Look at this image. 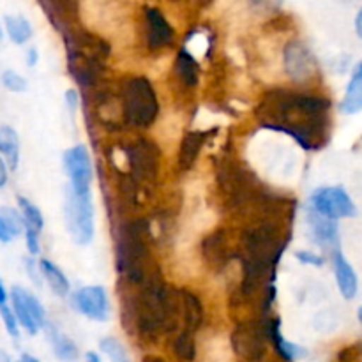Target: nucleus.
<instances>
[{"instance_id": "nucleus-39", "label": "nucleus", "mask_w": 362, "mask_h": 362, "mask_svg": "<svg viewBox=\"0 0 362 362\" xmlns=\"http://www.w3.org/2000/svg\"><path fill=\"white\" fill-rule=\"evenodd\" d=\"M9 299H11V290L6 288V285H4L2 281V276H0V306L9 304Z\"/></svg>"}, {"instance_id": "nucleus-37", "label": "nucleus", "mask_w": 362, "mask_h": 362, "mask_svg": "<svg viewBox=\"0 0 362 362\" xmlns=\"http://www.w3.org/2000/svg\"><path fill=\"white\" fill-rule=\"evenodd\" d=\"M25 62H27L28 67H35V66H37V62H39L37 48L30 46V48L27 49V55H25Z\"/></svg>"}, {"instance_id": "nucleus-6", "label": "nucleus", "mask_w": 362, "mask_h": 362, "mask_svg": "<svg viewBox=\"0 0 362 362\" xmlns=\"http://www.w3.org/2000/svg\"><path fill=\"white\" fill-rule=\"evenodd\" d=\"M64 218H66V228L69 232L73 243L78 246H87L94 239V204L92 194L74 193L67 187L66 204H64Z\"/></svg>"}, {"instance_id": "nucleus-12", "label": "nucleus", "mask_w": 362, "mask_h": 362, "mask_svg": "<svg viewBox=\"0 0 362 362\" xmlns=\"http://www.w3.org/2000/svg\"><path fill=\"white\" fill-rule=\"evenodd\" d=\"M283 67L290 80L304 83L317 73V59L303 41L293 39L283 49Z\"/></svg>"}, {"instance_id": "nucleus-7", "label": "nucleus", "mask_w": 362, "mask_h": 362, "mask_svg": "<svg viewBox=\"0 0 362 362\" xmlns=\"http://www.w3.org/2000/svg\"><path fill=\"white\" fill-rule=\"evenodd\" d=\"M233 354L243 362H262L267 356V317L262 320H243L232 332Z\"/></svg>"}, {"instance_id": "nucleus-24", "label": "nucleus", "mask_w": 362, "mask_h": 362, "mask_svg": "<svg viewBox=\"0 0 362 362\" xmlns=\"http://www.w3.org/2000/svg\"><path fill=\"white\" fill-rule=\"evenodd\" d=\"M0 156L6 159L11 172H14L20 166V134L13 126H7V124H0Z\"/></svg>"}, {"instance_id": "nucleus-31", "label": "nucleus", "mask_w": 362, "mask_h": 362, "mask_svg": "<svg viewBox=\"0 0 362 362\" xmlns=\"http://www.w3.org/2000/svg\"><path fill=\"white\" fill-rule=\"evenodd\" d=\"M0 85L7 92H13V94H21V92H25L28 88L27 78L14 69L2 71V74H0Z\"/></svg>"}, {"instance_id": "nucleus-36", "label": "nucleus", "mask_w": 362, "mask_h": 362, "mask_svg": "<svg viewBox=\"0 0 362 362\" xmlns=\"http://www.w3.org/2000/svg\"><path fill=\"white\" fill-rule=\"evenodd\" d=\"M9 165L6 163V159L0 156V189H4V187L7 186V182H9Z\"/></svg>"}, {"instance_id": "nucleus-8", "label": "nucleus", "mask_w": 362, "mask_h": 362, "mask_svg": "<svg viewBox=\"0 0 362 362\" xmlns=\"http://www.w3.org/2000/svg\"><path fill=\"white\" fill-rule=\"evenodd\" d=\"M129 177L138 184H152L158 180L159 168H161V151L158 145L147 138H138L126 148Z\"/></svg>"}, {"instance_id": "nucleus-41", "label": "nucleus", "mask_w": 362, "mask_h": 362, "mask_svg": "<svg viewBox=\"0 0 362 362\" xmlns=\"http://www.w3.org/2000/svg\"><path fill=\"white\" fill-rule=\"evenodd\" d=\"M356 30H357V34H359V37L362 39V7H361L359 14H357V18H356Z\"/></svg>"}, {"instance_id": "nucleus-9", "label": "nucleus", "mask_w": 362, "mask_h": 362, "mask_svg": "<svg viewBox=\"0 0 362 362\" xmlns=\"http://www.w3.org/2000/svg\"><path fill=\"white\" fill-rule=\"evenodd\" d=\"M11 308H13L14 315H16L20 327L23 329L27 334L35 336L41 329L46 327V311L41 300L27 290L25 286L14 285L11 288Z\"/></svg>"}, {"instance_id": "nucleus-13", "label": "nucleus", "mask_w": 362, "mask_h": 362, "mask_svg": "<svg viewBox=\"0 0 362 362\" xmlns=\"http://www.w3.org/2000/svg\"><path fill=\"white\" fill-rule=\"evenodd\" d=\"M74 308L78 313L87 317L88 320L94 322H106L110 317V300L108 293L103 286L90 285L83 286L73 296Z\"/></svg>"}, {"instance_id": "nucleus-26", "label": "nucleus", "mask_w": 362, "mask_h": 362, "mask_svg": "<svg viewBox=\"0 0 362 362\" xmlns=\"http://www.w3.org/2000/svg\"><path fill=\"white\" fill-rule=\"evenodd\" d=\"M4 30H6L7 37L13 45L23 46L34 35V28H32L30 21L21 14H7L4 16Z\"/></svg>"}, {"instance_id": "nucleus-1", "label": "nucleus", "mask_w": 362, "mask_h": 362, "mask_svg": "<svg viewBox=\"0 0 362 362\" xmlns=\"http://www.w3.org/2000/svg\"><path fill=\"white\" fill-rule=\"evenodd\" d=\"M255 117L262 127L288 134L304 151H320L331 131V101L325 95L274 88L258 103Z\"/></svg>"}, {"instance_id": "nucleus-44", "label": "nucleus", "mask_w": 362, "mask_h": 362, "mask_svg": "<svg viewBox=\"0 0 362 362\" xmlns=\"http://www.w3.org/2000/svg\"><path fill=\"white\" fill-rule=\"evenodd\" d=\"M356 76L362 78V62L359 64V66H357V69H356Z\"/></svg>"}, {"instance_id": "nucleus-5", "label": "nucleus", "mask_w": 362, "mask_h": 362, "mask_svg": "<svg viewBox=\"0 0 362 362\" xmlns=\"http://www.w3.org/2000/svg\"><path fill=\"white\" fill-rule=\"evenodd\" d=\"M159 101L152 81L145 76H133L122 87V117L131 127L145 129L156 122Z\"/></svg>"}, {"instance_id": "nucleus-19", "label": "nucleus", "mask_w": 362, "mask_h": 362, "mask_svg": "<svg viewBox=\"0 0 362 362\" xmlns=\"http://www.w3.org/2000/svg\"><path fill=\"white\" fill-rule=\"evenodd\" d=\"M207 131H189L184 134L179 147V156H177V165L182 172H187L194 166L202 148H204L205 140H207Z\"/></svg>"}, {"instance_id": "nucleus-30", "label": "nucleus", "mask_w": 362, "mask_h": 362, "mask_svg": "<svg viewBox=\"0 0 362 362\" xmlns=\"http://www.w3.org/2000/svg\"><path fill=\"white\" fill-rule=\"evenodd\" d=\"M339 110L343 113H357L362 110V78L354 76L352 81H350L349 88H346V94L343 98L341 105H339Z\"/></svg>"}, {"instance_id": "nucleus-40", "label": "nucleus", "mask_w": 362, "mask_h": 362, "mask_svg": "<svg viewBox=\"0 0 362 362\" xmlns=\"http://www.w3.org/2000/svg\"><path fill=\"white\" fill-rule=\"evenodd\" d=\"M16 362H41L37 359V357H34L32 354H21L20 357H18Z\"/></svg>"}, {"instance_id": "nucleus-2", "label": "nucleus", "mask_w": 362, "mask_h": 362, "mask_svg": "<svg viewBox=\"0 0 362 362\" xmlns=\"http://www.w3.org/2000/svg\"><path fill=\"white\" fill-rule=\"evenodd\" d=\"M138 288L136 296L122 304L124 327L151 343L158 341L159 336L175 332L182 324L180 290L170 288L158 274Z\"/></svg>"}, {"instance_id": "nucleus-4", "label": "nucleus", "mask_w": 362, "mask_h": 362, "mask_svg": "<svg viewBox=\"0 0 362 362\" xmlns=\"http://www.w3.org/2000/svg\"><path fill=\"white\" fill-rule=\"evenodd\" d=\"M151 226L145 219L124 223L117 239V269L129 285H144L156 274L151 258Z\"/></svg>"}, {"instance_id": "nucleus-32", "label": "nucleus", "mask_w": 362, "mask_h": 362, "mask_svg": "<svg viewBox=\"0 0 362 362\" xmlns=\"http://www.w3.org/2000/svg\"><path fill=\"white\" fill-rule=\"evenodd\" d=\"M0 320H2L4 329H6V332L11 336V338L14 339L20 338V329H21L20 322H18L11 304H4V306H0Z\"/></svg>"}, {"instance_id": "nucleus-10", "label": "nucleus", "mask_w": 362, "mask_h": 362, "mask_svg": "<svg viewBox=\"0 0 362 362\" xmlns=\"http://www.w3.org/2000/svg\"><path fill=\"white\" fill-rule=\"evenodd\" d=\"M64 172L69 177V187L74 193L88 194L94 179L92 159L85 145H74L64 152Z\"/></svg>"}, {"instance_id": "nucleus-47", "label": "nucleus", "mask_w": 362, "mask_h": 362, "mask_svg": "<svg viewBox=\"0 0 362 362\" xmlns=\"http://www.w3.org/2000/svg\"><path fill=\"white\" fill-rule=\"evenodd\" d=\"M119 362H131L129 359H126V361H119Z\"/></svg>"}, {"instance_id": "nucleus-22", "label": "nucleus", "mask_w": 362, "mask_h": 362, "mask_svg": "<svg viewBox=\"0 0 362 362\" xmlns=\"http://www.w3.org/2000/svg\"><path fill=\"white\" fill-rule=\"evenodd\" d=\"M175 73L184 87H197L200 80V64L189 48L182 46L177 53Z\"/></svg>"}, {"instance_id": "nucleus-16", "label": "nucleus", "mask_w": 362, "mask_h": 362, "mask_svg": "<svg viewBox=\"0 0 362 362\" xmlns=\"http://www.w3.org/2000/svg\"><path fill=\"white\" fill-rule=\"evenodd\" d=\"M202 257L205 264L212 269H225L232 258V250L228 246V237L225 228H219L205 237L202 244Z\"/></svg>"}, {"instance_id": "nucleus-18", "label": "nucleus", "mask_w": 362, "mask_h": 362, "mask_svg": "<svg viewBox=\"0 0 362 362\" xmlns=\"http://www.w3.org/2000/svg\"><path fill=\"white\" fill-rule=\"evenodd\" d=\"M308 225H310L313 239L318 246L336 247V244L339 240V232L334 219L325 218V216L318 214L315 209H310L308 211Z\"/></svg>"}, {"instance_id": "nucleus-21", "label": "nucleus", "mask_w": 362, "mask_h": 362, "mask_svg": "<svg viewBox=\"0 0 362 362\" xmlns=\"http://www.w3.org/2000/svg\"><path fill=\"white\" fill-rule=\"evenodd\" d=\"M332 262H334V274H336V283H338L339 292H341V296L345 297V299H354L357 293L356 271H354L352 265L346 262V258L343 257V253L338 250V247L334 250Z\"/></svg>"}, {"instance_id": "nucleus-17", "label": "nucleus", "mask_w": 362, "mask_h": 362, "mask_svg": "<svg viewBox=\"0 0 362 362\" xmlns=\"http://www.w3.org/2000/svg\"><path fill=\"white\" fill-rule=\"evenodd\" d=\"M267 334L271 345L274 346L278 356L285 362H293L297 359H303V357L306 356V350H304L303 346L285 339V336H283L281 332V320H279L278 317H267Z\"/></svg>"}, {"instance_id": "nucleus-14", "label": "nucleus", "mask_w": 362, "mask_h": 362, "mask_svg": "<svg viewBox=\"0 0 362 362\" xmlns=\"http://www.w3.org/2000/svg\"><path fill=\"white\" fill-rule=\"evenodd\" d=\"M145 42L152 52L172 46L175 41V28L158 7H145Z\"/></svg>"}, {"instance_id": "nucleus-29", "label": "nucleus", "mask_w": 362, "mask_h": 362, "mask_svg": "<svg viewBox=\"0 0 362 362\" xmlns=\"http://www.w3.org/2000/svg\"><path fill=\"white\" fill-rule=\"evenodd\" d=\"M173 354L180 362H193L197 359V341H194V332L184 331L177 334L173 339Z\"/></svg>"}, {"instance_id": "nucleus-20", "label": "nucleus", "mask_w": 362, "mask_h": 362, "mask_svg": "<svg viewBox=\"0 0 362 362\" xmlns=\"http://www.w3.org/2000/svg\"><path fill=\"white\" fill-rule=\"evenodd\" d=\"M180 299H182V329L197 334L204 324V304L197 293L189 290H180Z\"/></svg>"}, {"instance_id": "nucleus-11", "label": "nucleus", "mask_w": 362, "mask_h": 362, "mask_svg": "<svg viewBox=\"0 0 362 362\" xmlns=\"http://www.w3.org/2000/svg\"><path fill=\"white\" fill-rule=\"evenodd\" d=\"M310 202L311 209H315L318 214L325 216V218L334 219V221L341 218H352L357 212L352 198L339 186L318 187L313 191Z\"/></svg>"}, {"instance_id": "nucleus-27", "label": "nucleus", "mask_w": 362, "mask_h": 362, "mask_svg": "<svg viewBox=\"0 0 362 362\" xmlns=\"http://www.w3.org/2000/svg\"><path fill=\"white\" fill-rule=\"evenodd\" d=\"M39 269H41V276L42 279L46 281V285L49 286L55 296L59 297H66L69 296V281H67L66 274L62 272V269L57 267L52 260L48 258H41L39 260Z\"/></svg>"}, {"instance_id": "nucleus-43", "label": "nucleus", "mask_w": 362, "mask_h": 362, "mask_svg": "<svg viewBox=\"0 0 362 362\" xmlns=\"http://www.w3.org/2000/svg\"><path fill=\"white\" fill-rule=\"evenodd\" d=\"M0 362H11L9 356L6 352H2V350H0Z\"/></svg>"}, {"instance_id": "nucleus-45", "label": "nucleus", "mask_w": 362, "mask_h": 362, "mask_svg": "<svg viewBox=\"0 0 362 362\" xmlns=\"http://www.w3.org/2000/svg\"><path fill=\"white\" fill-rule=\"evenodd\" d=\"M357 318H359V322H361V325H362V308L359 310V313H357Z\"/></svg>"}, {"instance_id": "nucleus-15", "label": "nucleus", "mask_w": 362, "mask_h": 362, "mask_svg": "<svg viewBox=\"0 0 362 362\" xmlns=\"http://www.w3.org/2000/svg\"><path fill=\"white\" fill-rule=\"evenodd\" d=\"M37 4L53 28L62 34L76 27L80 18V0H37Z\"/></svg>"}, {"instance_id": "nucleus-42", "label": "nucleus", "mask_w": 362, "mask_h": 362, "mask_svg": "<svg viewBox=\"0 0 362 362\" xmlns=\"http://www.w3.org/2000/svg\"><path fill=\"white\" fill-rule=\"evenodd\" d=\"M85 362H101V359H99V356L95 352H87V356H85Z\"/></svg>"}, {"instance_id": "nucleus-25", "label": "nucleus", "mask_w": 362, "mask_h": 362, "mask_svg": "<svg viewBox=\"0 0 362 362\" xmlns=\"http://www.w3.org/2000/svg\"><path fill=\"white\" fill-rule=\"evenodd\" d=\"M46 334H48V341L52 345L53 354L59 361L62 362H74L80 356L78 352V346L69 336H66L64 332H60L55 325H48L46 324Z\"/></svg>"}, {"instance_id": "nucleus-35", "label": "nucleus", "mask_w": 362, "mask_h": 362, "mask_svg": "<svg viewBox=\"0 0 362 362\" xmlns=\"http://www.w3.org/2000/svg\"><path fill=\"white\" fill-rule=\"evenodd\" d=\"M39 235H41V233H37V232H25L23 233L25 247H27V251L30 257H37L39 251H41V239H39Z\"/></svg>"}, {"instance_id": "nucleus-33", "label": "nucleus", "mask_w": 362, "mask_h": 362, "mask_svg": "<svg viewBox=\"0 0 362 362\" xmlns=\"http://www.w3.org/2000/svg\"><path fill=\"white\" fill-rule=\"evenodd\" d=\"M247 4L257 14H274L281 9L283 0H247Z\"/></svg>"}, {"instance_id": "nucleus-23", "label": "nucleus", "mask_w": 362, "mask_h": 362, "mask_svg": "<svg viewBox=\"0 0 362 362\" xmlns=\"http://www.w3.org/2000/svg\"><path fill=\"white\" fill-rule=\"evenodd\" d=\"M25 233V221L20 209L0 207V244H11Z\"/></svg>"}, {"instance_id": "nucleus-34", "label": "nucleus", "mask_w": 362, "mask_h": 362, "mask_svg": "<svg viewBox=\"0 0 362 362\" xmlns=\"http://www.w3.org/2000/svg\"><path fill=\"white\" fill-rule=\"evenodd\" d=\"M296 258L303 265H313V267H322L325 262V258L322 257V255H317V253H313V251H306V250L297 251Z\"/></svg>"}, {"instance_id": "nucleus-28", "label": "nucleus", "mask_w": 362, "mask_h": 362, "mask_svg": "<svg viewBox=\"0 0 362 362\" xmlns=\"http://www.w3.org/2000/svg\"><path fill=\"white\" fill-rule=\"evenodd\" d=\"M18 209H20L21 216H23L25 221V232H37L41 233L45 228V218H42V212L34 202H30L25 197L16 198Z\"/></svg>"}, {"instance_id": "nucleus-3", "label": "nucleus", "mask_w": 362, "mask_h": 362, "mask_svg": "<svg viewBox=\"0 0 362 362\" xmlns=\"http://www.w3.org/2000/svg\"><path fill=\"white\" fill-rule=\"evenodd\" d=\"M62 35L66 42L67 71L73 80L85 88L98 83L110 57L108 42L76 27L69 28Z\"/></svg>"}, {"instance_id": "nucleus-48", "label": "nucleus", "mask_w": 362, "mask_h": 362, "mask_svg": "<svg viewBox=\"0 0 362 362\" xmlns=\"http://www.w3.org/2000/svg\"><path fill=\"white\" fill-rule=\"evenodd\" d=\"M283 362H285V361H283Z\"/></svg>"}, {"instance_id": "nucleus-46", "label": "nucleus", "mask_w": 362, "mask_h": 362, "mask_svg": "<svg viewBox=\"0 0 362 362\" xmlns=\"http://www.w3.org/2000/svg\"><path fill=\"white\" fill-rule=\"evenodd\" d=\"M2 39H4V28L2 25H0V42H2Z\"/></svg>"}, {"instance_id": "nucleus-38", "label": "nucleus", "mask_w": 362, "mask_h": 362, "mask_svg": "<svg viewBox=\"0 0 362 362\" xmlns=\"http://www.w3.org/2000/svg\"><path fill=\"white\" fill-rule=\"evenodd\" d=\"M66 103H67V108H69L71 112H74V110H76V105H78L76 90H67L66 92Z\"/></svg>"}]
</instances>
